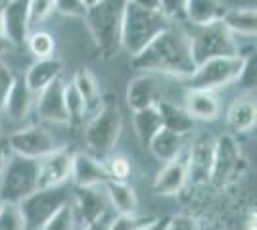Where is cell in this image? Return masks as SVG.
Wrapping results in <instances>:
<instances>
[{
	"label": "cell",
	"mask_w": 257,
	"mask_h": 230,
	"mask_svg": "<svg viewBox=\"0 0 257 230\" xmlns=\"http://www.w3.org/2000/svg\"><path fill=\"white\" fill-rule=\"evenodd\" d=\"M71 161L73 153L69 150H54L39 159V188L64 186L71 178Z\"/></svg>",
	"instance_id": "cell-12"
},
{
	"label": "cell",
	"mask_w": 257,
	"mask_h": 230,
	"mask_svg": "<svg viewBox=\"0 0 257 230\" xmlns=\"http://www.w3.org/2000/svg\"><path fill=\"white\" fill-rule=\"evenodd\" d=\"M71 201L69 190L64 186L39 188L20 203L27 230H39L58 209Z\"/></svg>",
	"instance_id": "cell-8"
},
{
	"label": "cell",
	"mask_w": 257,
	"mask_h": 230,
	"mask_svg": "<svg viewBox=\"0 0 257 230\" xmlns=\"http://www.w3.org/2000/svg\"><path fill=\"white\" fill-rule=\"evenodd\" d=\"M257 104L253 94H242L230 104L226 111V125L232 132H249L255 129Z\"/></svg>",
	"instance_id": "cell-20"
},
{
	"label": "cell",
	"mask_w": 257,
	"mask_h": 230,
	"mask_svg": "<svg viewBox=\"0 0 257 230\" xmlns=\"http://www.w3.org/2000/svg\"><path fill=\"white\" fill-rule=\"evenodd\" d=\"M62 71H64V64L58 58H43V60H35L31 67L27 69L23 83L33 94H39L41 90L52 85L54 81L62 79Z\"/></svg>",
	"instance_id": "cell-19"
},
{
	"label": "cell",
	"mask_w": 257,
	"mask_h": 230,
	"mask_svg": "<svg viewBox=\"0 0 257 230\" xmlns=\"http://www.w3.org/2000/svg\"><path fill=\"white\" fill-rule=\"evenodd\" d=\"M64 81L58 79L37 94L35 110H37V115L46 123L69 125V115H67L64 102Z\"/></svg>",
	"instance_id": "cell-14"
},
{
	"label": "cell",
	"mask_w": 257,
	"mask_h": 230,
	"mask_svg": "<svg viewBox=\"0 0 257 230\" xmlns=\"http://www.w3.org/2000/svg\"><path fill=\"white\" fill-rule=\"evenodd\" d=\"M188 41H190V54L196 66L211 58L240 54L234 35L226 29L223 22L196 27V31L188 35Z\"/></svg>",
	"instance_id": "cell-6"
},
{
	"label": "cell",
	"mask_w": 257,
	"mask_h": 230,
	"mask_svg": "<svg viewBox=\"0 0 257 230\" xmlns=\"http://www.w3.org/2000/svg\"><path fill=\"white\" fill-rule=\"evenodd\" d=\"M83 2H85L86 8H92V6H96L98 2H102V0H83Z\"/></svg>",
	"instance_id": "cell-46"
},
{
	"label": "cell",
	"mask_w": 257,
	"mask_h": 230,
	"mask_svg": "<svg viewBox=\"0 0 257 230\" xmlns=\"http://www.w3.org/2000/svg\"><path fill=\"white\" fill-rule=\"evenodd\" d=\"M73 87L77 88V92L81 94V98L85 100L86 111L90 110H100V88H98L96 77L92 75L88 69H79L73 77Z\"/></svg>",
	"instance_id": "cell-29"
},
{
	"label": "cell",
	"mask_w": 257,
	"mask_h": 230,
	"mask_svg": "<svg viewBox=\"0 0 257 230\" xmlns=\"http://www.w3.org/2000/svg\"><path fill=\"white\" fill-rule=\"evenodd\" d=\"M140 230H167V219H152Z\"/></svg>",
	"instance_id": "cell-43"
},
{
	"label": "cell",
	"mask_w": 257,
	"mask_h": 230,
	"mask_svg": "<svg viewBox=\"0 0 257 230\" xmlns=\"http://www.w3.org/2000/svg\"><path fill=\"white\" fill-rule=\"evenodd\" d=\"M152 219L146 217H137V215H117L115 219L109 220L107 230H140L146 222Z\"/></svg>",
	"instance_id": "cell-36"
},
{
	"label": "cell",
	"mask_w": 257,
	"mask_h": 230,
	"mask_svg": "<svg viewBox=\"0 0 257 230\" xmlns=\"http://www.w3.org/2000/svg\"><path fill=\"white\" fill-rule=\"evenodd\" d=\"M247 230H255V213L249 215V220H247Z\"/></svg>",
	"instance_id": "cell-45"
},
{
	"label": "cell",
	"mask_w": 257,
	"mask_h": 230,
	"mask_svg": "<svg viewBox=\"0 0 257 230\" xmlns=\"http://www.w3.org/2000/svg\"><path fill=\"white\" fill-rule=\"evenodd\" d=\"M125 6L127 0H102L86 10L85 23L104 58H113L121 50V25Z\"/></svg>",
	"instance_id": "cell-2"
},
{
	"label": "cell",
	"mask_w": 257,
	"mask_h": 230,
	"mask_svg": "<svg viewBox=\"0 0 257 230\" xmlns=\"http://www.w3.org/2000/svg\"><path fill=\"white\" fill-rule=\"evenodd\" d=\"M64 102L65 110L69 115V125L81 123L86 115V106L85 100L81 98V94L77 92V88L73 87V83H65L64 85Z\"/></svg>",
	"instance_id": "cell-30"
},
{
	"label": "cell",
	"mask_w": 257,
	"mask_h": 230,
	"mask_svg": "<svg viewBox=\"0 0 257 230\" xmlns=\"http://www.w3.org/2000/svg\"><path fill=\"white\" fill-rule=\"evenodd\" d=\"M171 23L160 12L144 10L127 0L125 14H123V25H121V48L133 58L142 52Z\"/></svg>",
	"instance_id": "cell-3"
},
{
	"label": "cell",
	"mask_w": 257,
	"mask_h": 230,
	"mask_svg": "<svg viewBox=\"0 0 257 230\" xmlns=\"http://www.w3.org/2000/svg\"><path fill=\"white\" fill-rule=\"evenodd\" d=\"M247 67V58L242 54L211 58L198 64L194 73L188 77V88H200L215 92L236 83Z\"/></svg>",
	"instance_id": "cell-4"
},
{
	"label": "cell",
	"mask_w": 257,
	"mask_h": 230,
	"mask_svg": "<svg viewBox=\"0 0 257 230\" xmlns=\"http://www.w3.org/2000/svg\"><path fill=\"white\" fill-rule=\"evenodd\" d=\"M8 144H10V150L14 155L27 157V159H41V157L56 150V144H54L50 132L39 125L12 132L8 136Z\"/></svg>",
	"instance_id": "cell-10"
},
{
	"label": "cell",
	"mask_w": 257,
	"mask_h": 230,
	"mask_svg": "<svg viewBox=\"0 0 257 230\" xmlns=\"http://www.w3.org/2000/svg\"><path fill=\"white\" fill-rule=\"evenodd\" d=\"M0 230H27L20 203H0Z\"/></svg>",
	"instance_id": "cell-33"
},
{
	"label": "cell",
	"mask_w": 257,
	"mask_h": 230,
	"mask_svg": "<svg viewBox=\"0 0 257 230\" xmlns=\"http://www.w3.org/2000/svg\"><path fill=\"white\" fill-rule=\"evenodd\" d=\"M225 12L221 0H186L184 20H188L194 27H204L209 23L221 22Z\"/></svg>",
	"instance_id": "cell-23"
},
{
	"label": "cell",
	"mask_w": 257,
	"mask_h": 230,
	"mask_svg": "<svg viewBox=\"0 0 257 230\" xmlns=\"http://www.w3.org/2000/svg\"><path fill=\"white\" fill-rule=\"evenodd\" d=\"M104 165H106L107 178L109 180H117V182H127L128 176H131V171H133L131 161L125 155H113Z\"/></svg>",
	"instance_id": "cell-34"
},
{
	"label": "cell",
	"mask_w": 257,
	"mask_h": 230,
	"mask_svg": "<svg viewBox=\"0 0 257 230\" xmlns=\"http://www.w3.org/2000/svg\"><path fill=\"white\" fill-rule=\"evenodd\" d=\"M107 207H109V201H107L104 186L77 188L75 201H73L77 224L85 226V224L104 219Z\"/></svg>",
	"instance_id": "cell-13"
},
{
	"label": "cell",
	"mask_w": 257,
	"mask_h": 230,
	"mask_svg": "<svg viewBox=\"0 0 257 230\" xmlns=\"http://www.w3.org/2000/svg\"><path fill=\"white\" fill-rule=\"evenodd\" d=\"M225 27L230 33L238 37H255L257 33V12L255 8H236L225 12L223 20Z\"/></svg>",
	"instance_id": "cell-27"
},
{
	"label": "cell",
	"mask_w": 257,
	"mask_h": 230,
	"mask_svg": "<svg viewBox=\"0 0 257 230\" xmlns=\"http://www.w3.org/2000/svg\"><path fill=\"white\" fill-rule=\"evenodd\" d=\"M107 224H109V220L104 219L96 220V222H90V224H85V226H81L79 230H107Z\"/></svg>",
	"instance_id": "cell-44"
},
{
	"label": "cell",
	"mask_w": 257,
	"mask_h": 230,
	"mask_svg": "<svg viewBox=\"0 0 257 230\" xmlns=\"http://www.w3.org/2000/svg\"><path fill=\"white\" fill-rule=\"evenodd\" d=\"M133 127H135V134L139 138V142L142 146L148 148V144L152 142V138L160 132L161 129V117L158 106H150L144 110L133 111Z\"/></svg>",
	"instance_id": "cell-26"
},
{
	"label": "cell",
	"mask_w": 257,
	"mask_h": 230,
	"mask_svg": "<svg viewBox=\"0 0 257 230\" xmlns=\"http://www.w3.org/2000/svg\"><path fill=\"white\" fill-rule=\"evenodd\" d=\"M54 6L60 14H64L67 18H79V20H85L86 8L83 0H54Z\"/></svg>",
	"instance_id": "cell-37"
},
{
	"label": "cell",
	"mask_w": 257,
	"mask_h": 230,
	"mask_svg": "<svg viewBox=\"0 0 257 230\" xmlns=\"http://www.w3.org/2000/svg\"><path fill=\"white\" fill-rule=\"evenodd\" d=\"M131 66L142 73H161L188 79L196 69L190 54L188 33L171 23L142 52L131 58Z\"/></svg>",
	"instance_id": "cell-1"
},
{
	"label": "cell",
	"mask_w": 257,
	"mask_h": 230,
	"mask_svg": "<svg viewBox=\"0 0 257 230\" xmlns=\"http://www.w3.org/2000/svg\"><path fill=\"white\" fill-rule=\"evenodd\" d=\"M14 85H16V75L6 66L0 64V113H4V108H6V102L10 98Z\"/></svg>",
	"instance_id": "cell-39"
},
{
	"label": "cell",
	"mask_w": 257,
	"mask_h": 230,
	"mask_svg": "<svg viewBox=\"0 0 257 230\" xmlns=\"http://www.w3.org/2000/svg\"><path fill=\"white\" fill-rule=\"evenodd\" d=\"M0 22L8 44L23 46L29 37V0H6L0 6Z\"/></svg>",
	"instance_id": "cell-11"
},
{
	"label": "cell",
	"mask_w": 257,
	"mask_h": 230,
	"mask_svg": "<svg viewBox=\"0 0 257 230\" xmlns=\"http://www.w3.org/2000/svg\"><path fill=\"white\" fill-rule=\"evenodd\" d=\"M186 180H188V165H186V152H184L163 165V169L154 180V190L161 196H175L184 188Z\"/></svg>",
	"instance_id": "cell-18"
},
{
	"label": "cell",
	"mask_w": 257,
	"mask_h": 230,
	"mask_svg": "<svg viewBox=\"0 0 257 230\" xmlns=\"http://www.w3.org/2000/svg\"><path fill=\"white\" fill-rule=\"evenodd\" d=\"M161 100L160 83L154 73H140L128 81L127 87V104L133 111L144 110L150 106H158Z\"/></svg>",
	"instance_id": "cell-17"
},
{
	"label": "cell",
	"mask_w": 257,
	"mask_h": 230,
	"mask_svg": "<svg viewBox=\"0 0 257 230\" xmlns=\"http://www.w3.org/2000/svg\"><path fill=\"white\" fill-rule=\"evenodd\" d=\"M71 178L77 188H92L104 186L107 180L106 165L98 161L92 153H73L71 161Z\"/></svg>",
	"instance_id": "cell-16"
},
{
	"label": "cell",
	"mask_w": 257,
	"mask_h": 230,
	"mask_svg": "<svg viewBox=\"0 0 257 230\" xmlns=\"http://www.w3.org/2000/svg\"><path fill=\"white\" fill-rule=\"evenodd\" d=\"M56 10L54 0H29V23H41Z\"/></svg>",
	"instance_id": "cell-35"
},
{
	"label": "cell",
	"mask_w": 257,
	"mask_h": 230,
	"mask_svg": "<svg viewBox=\"0 0 257 230\" xmlns=\"http://www.w3.org/2000/svg\"><path fill=\"white\" fill-rule=\"evenodd\" d=\"M35 100H37V94H33L23 81H18V79H16V85L12 88L10 98L6 102L4 113H8L12 119H16V121L25 119V117L29 115L31 108H35Z\"/></svg>",
	"instance_id": "cell-28"
},
{
	"label": "cell",
	"mask_w": 257,
	"mask_h": 230,
	"mask_svg": "<svg viewBox=\"0 0 257 230\" xmlns=\"http://www.w3.org/2000/svg\"><path fill=\"white\" fill-rule=\"evenodd\" d=\"M39 159L14 155L0 175V203H22L39 190Z\"/></svg>",
	"instance_id": "cell-5"
},
{
	"label": "cell",
	"mask_w": 257,
	"mask_h": 230,
	"mask_svg": "<svg viewBox=\"0 0 257 230\" xmlns=\"http://www.w3.org/2000/svg\"><path fill=\"white\" fill-rule=\"evenodd\" d=\"M39 230H77V217L73 203L67 201L65 205H62Z\"/></svg>",
	"instance_id": "cell-31"
},
{
	"label": "cell",
	"mask_w": 257,
	"mask_h": 230,
	"mask_svg": "<svg viewBox=\"0 0 257 230\" xmlns=\"http://www.w3.org/2000/svg\"><path fill=\"white\" fill-rule=\"evenodd\" d=\"M148 148H150V152L154 153L156 159L167 163V161H171V159L186 152L188 142H186V136H182V134H175L167 129H160V132L148 144Z\"/></svg>",
	"instance_id": "cell-24"
},
{
	"label": "cell",
	"mask_w": 257,
	"mask_h": 230,
	"mask_svg": "<svg viewBox=\"0 0 257 230\" xmlns=\"http://www.w3.org/2000/svg\"><path fill=\"white\" fill-rule=\"evenodd\" d=\"M213 148L215 140L209 136H198L186 148V165H188V178L194 182H207L209 171L213 163Z\"/></svg>",
	"instance_id": "cell-15"
},
{
	"label": "cell",
	"mask_w": 257,
	"mask_h": 230,
	"mask_svg": "<svg viewBox=\"0 0 257 230\" xmlns=\"http://www.w3.org/2000/svg\"><path fill=\"white\" fill-rule=\"evenodd\" d=\"M158 111H160L161 117V129H167L175 134L188 136L196 127V121L190 117V113L181 106L169 102V100L161 98L158 102Z\"/></svg>",
	"instance_id": "cell-22"
},
{
	"label": "cell",
	"mask_w": 257,
	"mask_h": 230,
	"mask_svg": "<svg viewBox=\"0 0 257 230\" xmlns=\"http://www.w3.org/2000/svg\"><path fill=\"white\" fill-rule=\"evenodd\" d=\"M244 157L240 152V146L234 140L232 134H221L215 140L213 148V163L209 171V182L215 186L223 188L230 182H234L244 169Z\"/></svg>",
	"instance_id": "cell-9"
},
{
	"label": "cell",
	"mask_w": 257,
	"mask_h": 230,
	"mask_svg": "<svg viewBox=\"0 0 257 230\" xmlns=\"http://www.w3.org/2000/svg\"><path fill=\"white\" fill-rule=\"evenodd\" d=\"M106 196L109 205L117 211V215H137L139 209V197L135 188L128 182H117V180H107L104 184Z\"/></svg>",
	"instance_id": "cell-25"
},
{
	"label": "cell",
	"mask_w": 257,
	"mask_h": 230,
	"mask_svg": "<svg viewBox=\"0 0 257 230\" xmlns=\"http://www.w3.org/2000/svg\"><path fill=\"white\" fill-rule=\"evenodd\" d=\"M123 131V115L117 106H104L94 113L85 129V142L94 153H109Z\"/></svg>",
	"instance_id": "cell-7"
},
{
	"label": "cell",
	"mask_w": 257,
	"mask_h": 230,
	"mask_svg": "<svg viewBox=\"0 0 257 230\" xmlns=\"http://www.w3.org/2000/svg\"><path fill=\"white\" fill-rule=\"evenodd\" d=\"M167 230H202V228H200V222L194 219L192 215L179 213V215H173L171 219H167Z\"/></svg>",
	"instance_id": "cell-40"
},
{
	"label": "cell",
	"mask_w": 257,
	"mask_h": 230,
	"mask_svg": "<svg viewBox=\"0 0 257 230\" xmlns=\"http://www.w3.org/2000/svg\"><path fill=\"white\" fill-rule=\"evenodd\" d=\"M27 46L31 50V54L35 56V60H43V58H52L54 50H56V43L54 37L46 31H35L29 33L27 37Z\"/></svg>",
	"instance_id": "cell-32"
},
{
	"label": "cell",
	"mask_w": 257,
	"mask_h": 230,
	"mask_svg": "<svg viewBox=\"0 0 257 230\" xmlns=\"http://www.w3.org/2000/svg\"><path fill=\"white\" fill-rule=\"evenodd\" d=\"M135 6L139 8H144V10H154V12H160V4L161 0H131Z\"/></svg>",
	"instance_id": "cell-42"
},
{
	"label": "cell",
	"mask_w": 257,
	"mask_h": 230,
	"mask_svg": "<svg viewBox=\"0 0 257 230\" xmlns=\"http://www.w3.org/2000/svg\"><path fill=\"white\" fill-rule=\"evenodd\" d=\"M12 157H14V153H12V150H10L8 138H6V136H0V175H2L4 169L8 167Z\"/></svg>",
	"instance_id": "cell-41"
},
{
	"label": "cell",
	"mask_w": 257,
	"mask_h": 230,
	"mask_svg": "<svg viewBox=\"0 0 257 230\" xmlns=\"http://www.w3.org/2000/svg\"><path fill=\"white\" fill-rule=\"evenodd\" d=\"M184 110L190 113L194 121H215L221 113V104L215 92L188 88L184 96Z\"/></svg>",
	"instance_id": "cell-21"
},
{
	"label": "cell",
	"mask_w": 257,
	"mask_h": 230,
	"mask_svg": "<svg viewBox=\"0 0 257 230\" xmlns=\"http://www.w3.org/2000/svg\"><path fill=\"white\" fill-rule=\"evenodd\" d=\"M184 4L186 0H161L160 14L169 23L184 20Z\"/></svg>",
	"instance_id": "cell-38"
}]
</instances>
